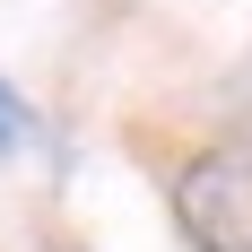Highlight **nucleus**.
I'll return each instance as SVG.
<instances>
[{
    "label": "nucleus",
    "instance_id": "2",
    "mask_svg": "<svg viewBox=\"0 0 252 252\" xmlns=\"http://www.w3.org/2000/svg\"><path fill=\"white\" fill-rule=\"evenodd\" d=\"M26 130V104H18V87H9V78H0V148H9V139H18Z\"/></svg>",
    "mask_w": 252,
    "mask_h": 252
},
{
    "label": "nucleus",
    "instance_id": "1",
    "mask_svg": "<svg viewBox=\"0 0 252 252\" xmlns=\"http://www.w3.org/2000/svg\"><path fill=\"white\" fill-rule=\"evenodd\" d=\"M174 218L200 252H252V148H209L183 165Z\"/></svg>",
    "mask_w": 252,
    "mask_h": 252
}]
</instances>
